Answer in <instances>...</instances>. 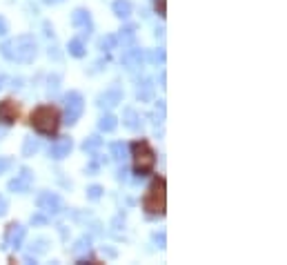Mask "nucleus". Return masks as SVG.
<instances>
[{
  "instance_id": "nucleus-1",
  "label": "nucleus",
  "mask_w": 287,
  "mask_h": 265,
  "mask_svg": "<svg viewBox=\"0 0 287 265\" xmlns=\"http://www.w3.org/2000/svg\"><path fill=\"white\" fill-rule=\"evenodd\" d=\"M0 54L11 63H31L38 54L36 38L31 33H20L16 38H9L0 45Z\"/></svg>"
},
{
  "instance_id": "nucleus-2",
  "label": "nucleus",
  "mask_w": 287,
  "mask_h": 265,
  "mask_svg": "<svg viewBox=\"0 0 287 265\" xmlns=\"http://www.w3.org/2000/svg\"><path fill=\"white\" fill-rule=\"evenodd\" d=\"M60 111L56 109L54 105H40L36 107V109L31 111L29 116V125L36 129L38 134H43V136H54L56 132H58L60 127Z\"/></svg>"
},
{
  "instance_id": "nucleus-3",
  "label": "nucleus",
  "mask_w": 287,
  "mask_h": 265,
  "mask_svg": "<svg viewBox=\"0 0 287 265\" xmlns=\"http://www.w3.org/2000/svg\"><path fill=\"white\" fill-rule=\"evenodd\" d=\"M165 207H167V183L162 176H156L143 196V210L149 216H165Z\"/></svg>"
},
{
  "instance_id": "nucleus-4",
  "label": "nucleus",
  "mask_w": 287,
  "mask_h": 265,
  "mask_svg": "<svg viewBox=\"0 0 287 265\" xmlns=\"http://www.w3.org/2000/svg\"><path fill=\"white\" fill-rule=\"evenodd\" d=\"M132 159H134V172L138 174V176H147L151 174L156 165V152L151 149V145L147 143L145 138H138L132 143Z\"/></svg>"
},
{
  "instance_id": "nucleus-5",
  "label": "nucleus",
  "mask_w": 287,
  "mask_h": 265,
  "mask_svg": "<svg viewBox=\"0 0 287 265\" xmlns=\"http://www.w3.org/2000/svg\"><path fill=\"white\" fill-rule=\"evenodd\" d=\"M83 111H85V98H83L80 92L71 89V92L65 94V125L74 127L78 121H80Z\"/></svg>"
},
{
  "instance_id": "nucleus-6",
  "label": "nucleus",
  "mask_w": 287,
  "mask_h": 265,
  "mask_svg": "<svg viewBox=\"0 0 287 265\" xmlns=\"http://www.w3.org/2000/svg\"><path fill=\"white\" fill-rule=\"evenodd\" d=\"M36 205L45 214H60L65 210V203L60 199V194H56V192H43V194H38Z\"/></svg>"
},
{
  "instance_id": "nucleus-7",
  "label": "nucleus",
  "mask_w": 287,
  "mask_h": 265,
  "mask_svg": "<svg viewBox=\"0 0 287 265\" xmlns=\"http://www.w3.org/2000/svg\"><path fill=\"white\" fill-rule=\"evenodd\" d=\"M25 236H27V228L20 223H9L7 230H5V239H3V250H7V247H22L25 243Z\"/></svg>"
},
{
  "instance_id": "nucleus-8",
  "label": "nucleus",
  "mask_w": 287,
  "mask_h": 265,
  "mask_svg": "<svg viewBox=\"0 0 287 265\" xmlns=\"http://www.w3.org/2000/svg\"><path fill=\"white\" fill-rule=\"evenodd\" d=\"M31 185H33V172L29 170V167H22L18 176L9 180L7 190L14 192V194H27V192L31 190Z\"/></svg>"
},
{
  "instance_id": "nucleus-9",
  "label": "nucleus",
  "mask_w": 287,
  "mask_h": 265,
  "mask_svg": "<svg viewBox=\"0 0 287 265\" xmlns=\"http://www.w3.org/2000/svg\"><path fill=\"white\" fill-rule=\"evenodd\" d=\"M20 118V105L11 98L0 100V123L3 125H14Z\"/></svg>"
},
{
  "instance_id": "nucleus-10",
  "label": "nucleus",
  "mask_w": 287,
  "mask_h": 265,
  "mask_svg": "<svg viewBox=\"0 0 287 265\" xmlns=\"http://www.w3.org/2000/svg\"><path fill=\"white\" fill-rule=\"evenodd\" d=\"M71 149H74V140H71L69 136H60L52 143V147H49V156H52L54 161H63V159L69 156Z\"/></svg>"
},
{
  "instance_id": "nucleus-11",
  "label": "nucleus",
  "mask_w": 287,
  "mask_h": 265,
  "mask_svg": "<svg viewBox=\"0 0 287 265\" xmlns=\"http://www.w3.org/2000/svg\"><path fill=\"white\" fill-rule=\"evenodd\" d=\"M118 103H122V89L118 85H111L109 89H105L103 94L98 96V107H107V109H111V107H116Z\"/></svg>"
},
{
  "instance_id": "nucleus-12",
  "label": "nucleus",
  "mask_w": 287,
  "mask_h": 265,
  "mask_svg": "<svg viewBox=\"0 0 287 265\" xmlns=\"http://www.w3.org/2000/svg\"><path fill=\"white\" fill-rule=\"evenodd\" d=\"M71 25L85 29V33L89 36V33H92V27H94L92 25V14H89L87 9H83V7L74 9V14H71Z\"/></svg>"
},
{
  "instance_id": "nucleus-13",
  "label": "nucleus",
  "mask_w": 287,
  "mask_h": 265,
  "mask_svg": "<svg viewBox=\"0 0 287 265\" xmlns=\"http://www.w3.org/2000/svg\"><path fill=\"white\" fill-rule=\"evenodd\" d=\"M122 65L132 71L143 67V49H127V52L122 54Z\"/></svg>"
},
{
  "instance_id": "nucleus-14",
  "label": "nucleus",
  "mask_w": 287,
  "mask_h": 265,
  "mask_svg": "<svg viewBox=\"0 0 287 265\" xmlns=\"http://www.w3.org/2000/svg\"><path fill=\"white\" fill-rule=\"evenodd\" d=\"M122 125H125L127 129H140V116L136 109H132V107H127L125 111H122Z\"/></svg>"
},
{
  "instance_id": "nucleus-15",
  "label": "nucleus",
  "mask_w": 287,
  "mask_h": 265,
  "mask_svg": "<svg viewBox=\"0 0 287 265\" xmlns=\"http://www.w3.org/2000/svg\"><path fill=\"white\" fill-rule=\"evenodd\" d=\"M111 11H114L118 18H129L134 11V5L129 3V0H114V3H111Z\"/></svg>"
},
{
  "instance_id": "nucleus-16",
  "label": "nucleus",
  "mask_w": 287,
  "mask_h": 265,
  "mask_svg": "<svg viewBox=\"0 0 287 265\" xmlns=\"http://www.w3.org/2000/svg\"><path fill=\"white\" fill-rule=\"evenodd\" d=\"M136 96L143 103L154 100V85H151V81H143V85H138V89H136Z\"/></svg>"
},
{
  "instance_id": "nucleus-17",
  "label": "nucleus",
  "mask_w": 287,
  "mask_h": 265,
  "mask_svg": "<svg viewBox=\"0 0 287 265\" xmlns=\"http://www.w3.org/2000/svg\"><path fill=\"white\" fill-rule=\"evenodd\" d=\"M67 52L69 56H74V58H83L87 52H85V43L80 41V38H71L69 43H67Z\"/></svg>"
},
{
  "instance_id": "nucleus-18",
  "label": "nucleus",
  "mask_w": 287,
  "mask_h": 265,
  "mask_svg": "<svg viewBox=\"0 0 287 265\" xmlns=\"http://www.w3.org/2000/svg\"><path fill=\"white\" fill-rule=\"evenodd\" d=\"M116 127H118V118L114 114L100 116V121H98V129H100V132H114Z\"/></svg>"
},
{
  "instance_id": "nucleus-19",
  "label": "nucleus",
  "mask_w": 287,
  "mask_h": 265,
  "mask_svg": "<svg viewBox=\"0 0 287 265\" xmlns=\"http://www.w3.org/2000/svg\"><path fill=\"white\" fill-rule=\"evenodd\" d=\"M109 152H111V159L118 161V163H122V161L127 159V145H125V143H120V140H116V143H111Z\"/></svg>"
},
{
  "instance_id": "nucleus-20",
  "label": "nucleus",
  "mask_w": 287,
  "mask_h": 265,
  "mask_svg": "<svg viewBox=\"0 0 287 265\" xmlns=\"http://www.w3.org/2000/svg\"><path fill=\"white\" fill-rule=\"evenodd\" d=\"M100 145H103V138H98V136H89V138H85V143H83V149H85L87 154L96 156V152L100 149Z\"/></svg>"
},
{
  "instance_id": "nucleus-21",
  "label": "nucleus",
  "mask_w": 287,
  "mask_h": 265,
  "mask_svg": "<svg viewBox=\"0 0 287 265\" xmlns=\"http://www.w3.org/2000/svg\"><path fill=\"white\" fill-rule=\"evenodd\" d=\"M38 149H40V140L38 138H25V143H22V156H33Z\"/></svg>"
},
{
  "instance_id": "nucleus-22",
  "label": "nucleus",
  "mask_w": 287,
  "mask_h": 265,
  "mask_svg": "<svg viewBox=\"0 0 287 265\" xmlns=\"http://www.w3.org/2000/svg\"><path fill=\"white\" fill-rule=\"evenodd\" d=\"M116 38H118V41H120L122 45H132L134 38H136V27H134V25L122 27V29H120V36H116Z\"/></svg>"
},
{
  "instance_id": "nucleus-23",
  "label": "nucleus",
  "mask_w": 287,
  "mask_h": 265,
  "mask_svg": "<svg viewBox=\"0 0 287 265\" xmlns=\"http://www.w3.org/2000/svg\"><path fill=\"white\" fill-rule=\"evenodd\" d=\"M118 45V38L114 36V33H107V36H103L98 41V49H103V52H111V49H116Z\"/></svg>"
},
{
  "instance_id": "nucleus-24",
  "label": "nucleus",
  "mask_w": 287,
  "mask_h": 265,
  "mask_svg": "<svg viewBox=\"0 0 287 265\" xmlns=\"http://www.w3.org/2000/svg\"><path fill=\"white\" fill-rule=\"evenodd\" d=\"M103 187H100V185H89V187H87V199L89 201H98L100 199V196H103Z\"/></svg>"
},
{
  "instance_id": "nucleus-25",
  "label": "nucleus",
  "mask_w": 287,
  "mask_h": 265,
  "mask_svg": "<svg viewBox=\"0 0 287 265\" xmlns=\"http://www.w3.org/2000/svg\"><path fill=\"white\" fill-rule=\"evenodd\" d=\"M11 167H14V159H9V156H0V174H7Z\"/></svg>"
},
{
  "instance_id": "nucleus-26",
  "label": "nucleus",
  "mask_w": 287,
  "mask_h": 265,
  "mask_svg": "<svg viewBox=\"0 0 287 265\" xmlns=\"http://www.w3.org/2000/svg\"><path fill=\"white\" fill-rule=\"evenodd\" d=\"M47 243H49L47 239H36V241H33V245H31V250H33V252H38V254H40V252H45V250H47Z\"/></svg>"
},
{
  "instance_id": "nucleus-27",
  "label": "nucleus",
  "mask_w": 287,
  "mask_h": 265,
  "mask_svg": "<svg viewBox=\"0 0 287 265\" xmlns=\"http://www.w3.org/2000/svg\"><path fill=\"white\" fill-rule=\"evenodd\" d=\"M154 7H156V11H158V16H160V18H165V16H167L165 0H154Z\"/></svg>"
},
{
  "instance_id": "nucleus-28",
  "label": "nucleus",
  "mask_w": 287,
  "mask_h": 265,
  "mask_svg": "<svg viewBox=\"0 0 287 265\" xmlns=\"http://www.w3.org/2000/svg\"><path fill=\"white\" fill-rule=\"evenodd\" d=\"M7 212H9V201H7V196L0 194V216H5Z\"/></svg>"
},
{
  "instance_id": "nucleus-29",
  "label": "nucleus",
  "mask_w": 287,
  "mask_h": 265,
  "mask_svg": "<svg viewBox=\"0 0 287 265\" xmlns=\"http://www.w3.org/2000/svg\"><path fill=\"white\" fill-rule=\"evenodd\" d=\"M9 33V22L5 16H0V36H7Z\"/></svg>"
},
{
  "instance_id": "nucleus-30",
  "label": "nucleus",
  "mask_w": 287,
  "mask_h": 265,
  "mask_svg": "<svg viewBox=\"0 0 287 265\" xmlns=\"http://www.w3.org/2000/svg\"><path fill=\"white\" fill-rule=\"evenodd\" d=\"M47 223V216L45 214H33L31 216V225H45Z\"/></svg>"
},
{
  "instance_id": "nucleus-31",
  "label": "nucleus",
  "mask_w": 287,
  "mask_h": 265,
  "mask_svg": "<svg viewBox=\"0 0 287 265\" xmlns=\"http://www.w3.org/2000/svg\"><path fill=\"white\" fill-rule=\"evenodd\" d=\"M154 241H156V243H160L158 247H165V232H160V234H154Z\"/></svg>"
},
{
  "instance_id": "nucleus-32",
  "label": "nucleus",
  "mask_w": 287,
  "mask_h": 265,
  "mask_svg": "<svg viewBox=\"0 0 287 265\" xmlns=\"http://www.w3.org/2000/svg\"><path fill=\"white\" fill-rule=\"evenodd\" d=\"M45 5H58V3H63V0H43Z\"/></svg>"
},
{
  "instance_id": "nucleus-33",
  "label": "nucleus",
  "mask_w": 287,
  "mask_h": 265,
  "mask_svg": "<svg viewBox=\"0 0 287 265\" xmlns=\"http://www.w3.org/2000/svg\"><path fill=\"white\" fill-rule=\"evenodd\" d=\"M5 83H7V76H0V89H3Z\"/></svg>"
}]
</instances>
